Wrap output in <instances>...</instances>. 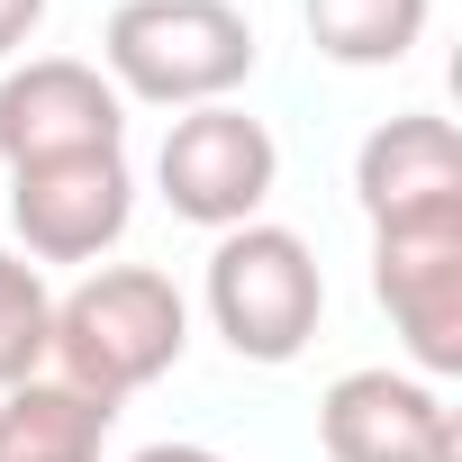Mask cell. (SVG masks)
Returning a JSON list of instances; mask_svg holds the SVG:
<instances>
[{
	"instance_id": "1",
	"label": "cell",
	"mask_w": 462,
	"mask_h": 462,
	"mask_svg": "<svg viewBox=\"0 0 462 462\" xmlns=\"http://www.w3.org/2000/svg\"><path fill=\"white\" fill-rule=\"evenodd\" d=\"M46 354L64 363L73 390H91V399L118 408V399L154 390L190 354V300L154 263H100L91 282H73L55 300V345Z\"/></svg>"
},
{
	"instance_id": "2",
	"label": "cell",
	"mask_w": 462,
	"mask_h": 462,
	"mask_svg": "<svg viewBox=\"0 0 462 462\" xmlns=\"http://www.w3.org/2000/svg\"><path fill=\"white\" fill-rule=\"evenodd\" d=\"M254 28L236 0H118L100 28V73L118 100L154 109H217L254 73Z\"/></svg>"
},
{
	"instance_id": "3",
	"label": "cell",
	"mask_w": 462,
	"mask_h": 462,
	"mask_svg": "<svg viewBox=\"0 0 462 462\" xmlns=\"http://www.w3.org/2000/svg\"><path fill=\"white\" fill-rule=\"evenodd\" d=\"M199 300H208V327L226 336L236 363L282 372V363L309 354V336L327 318V273H318L309 236H291V226H273V217H245V226H226V236L208 245Z\"/></svg>"
},
{
	"instance_id": "4",
	"label": "cell",
	"mask_w": 462,
	"mask_h": 462,
	"mask_svg": "<svg viewBox=\"0 0 462 462\" xmlns=\"http://www.w3.org/2000/svg\"><path fill=\"white\" fill-rule=\"evenodd\" d=\"M154 181H163L172 217H190V226H208V236H226V226H245V217L273 199V181H282V145H273L263 118L226 109V100H217V109H181V118L163 127Z\"/></svg>"
},
{
	"instance_id": "5",
	"label": "cell",
	"mask_w": 462,
	"mask_h": 462,
	"mask_svg": "<svg viewBox=\"0 0 462 462\" xmlns=\"http://www.w3.org/2000/svg\"><path fill=\"white\" fill-rule=\"evenodd\" d=\"M136 217V172L127 154H55L10 172V226L28 263H100Z\"/></svg>"
},
{
	"instance_id": "6",
	"label": "cell",
	"mask_w": 462,
	"mask_h": 462,
	"mask_svg": "<svg viewBox=\"0 0 462 462\" xmlns=\"http://www.w3.org/2000/svg\"><path fill=\"white\" fill-rule=\"evenodd\" d=\"M0 154L55 163V154H127V100L82 55H37L0 73Z\"/></svg>"
},
{
	"instance_id": "7",
	"label": "cell",
	"mask_w": 462,
	"mask_h": 462,
	"mask_svg": "<svg viewBox=\"0 0 462 462\" xmlns=\"http://www.w3.org/2000/svg\"><path fill=\"white\" fill-rule=\"evenodd\" d=\"M318 444L327 462H462V426L444 408L435 381L417 372H345L327 399H318Z\"/></svg>"
},
{
	"instance_id": "8",
	"label": "cell",
	"mask_w": 462,
	"mask_h": 462,
	"mask_svg": "<svg viewBox=\"0 0 462 462\" xmlns=\"http://www.w3.org/2000/svg\"><path fill=\"white\" fill-rule=\"evenodd\" d=\"M372 300L390 309L408 363L426 381H453L462 372V217L372 236Z\"/></svg>"
},
{
	"instance_id": "9",
	"label": "cell",
	"mask_w": 462,
	"mask_h": 462,
	"mask_svg": "<svg viewBox=\"0 0 462 462\" xmlns=\"http://www.w3.org/2000/svg\"><path fill=\"white\" fill-rule=\"evenodd\" d=\"M354 199L372 217V236L462 217V136H453V118H435V109L381 118L354 154Z\"/></svg>"
},
{
	"instance_id": "10",
	"label": "cell",
	"mask_w": 462,
	"mask_h": 462,
	"mask_svg": "<svg viewBox=\"0 0 462 462\" xmlns=\"http://www.w3.org/2000/svg\"><path fill=\"white\" fill-rule=\"evenodd\" d=\"M109 426H118L109 399H91L73 381H46V372L0 390V462H100Z\"/></svg>"
},
{
	"instance_id": "11",
	"label": "cell",
	"mask_w": 462,
	"mask_h": 462,
	"mask_svg": "<svg viewBox=\"0 0 462 462\" xmlns=\"http://www.w3.org/2000/svg\"><path fill=\"white\" fill-rule=\"evenodd\" d=\"M426 10H435V0H300L309 46H318L327 64H354V73L399 64V55L426 37Z\"/></svg>"
},
{
	"instance_id": "12",
	"label": "cell",
	"mask_w": 462,
	"mask_h": 462,
	"mask_svg": "<svg viewBox=\"0 0 462 462\" xmlns=\"http://www.w3.org/2000/svg\"><path fill=\"white\" fill-rule=\"evenodd\" d=\"M46 345H55V291H46V273L28 254L0 245V390L37 381Z\"/></svg>"
},
{
	"instance_id": "13",
	"label": "cell",
	"mask_w": 462,
	"mask_h": 462,
	"mask_svg": "<svg viewBox=\"0 0 462 462\" xmlns=\"http://www.w3.org/2000/svg\"><path fill=\"white\" fill-rule=\"evenodd\" d=\"M37 19H46V0H0V64L37 37Z\"/></svg>"
},
{
	"instance_id": "14",
	"label": "cell",
	"mask_w": 462,
	"mask_h": 462,
	"mask_svg": "<svg viewBox=\"0 0 462 462\" xmlns=\"http://www.w3.org/2000/svg\"><path fill=\"white\" fill-rule=\"evenodd\" d=\"M127 462H226V453H208V444H145V453H127Z\"/></svg>"
}]
</instances>
